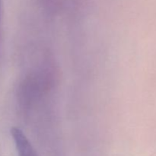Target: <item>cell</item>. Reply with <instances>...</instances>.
Segmentation results:
<instances>
[{
	"instance_id": "obj_1",
	"label": "cell",
	"mask_w": 156,
	"mask_h": 156,
	"mask_svg": "<svg viewBox=\"0 0 156 156\" xmlns=\"http://www.w3.org/2000/svg\"><path fill=\"white\" fill-rule=\"evenodd\" d=\"M11 134L15 141L18 156H37L28 139L23 131L18 127H12Z\"/></svg>"
},
{
	"instance_id": "obj_2",
	"label": "cell",
	"mask_w": 156,
	"mask_h": 156,
	"mask_svg": "<svg viewBox=\"0 0 156 156\" xmlns=\"http://www.w3.org/2000/svg\"><path fill=\"white\" fill-rule=\"evenodd\" d=\"M0 10H1V0H0Z\"/></svg>"
}]
</instances>
